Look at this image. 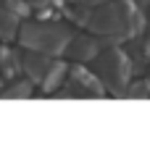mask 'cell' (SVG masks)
<instances>
[{
  "instance_id": "obj_7",
  "label": "cell",
  "mask_w": 150,
  "mask_h": 147,
  "mask_svg": "<svg viewBox=\"0 0 150 147\" xmlns=\"http://www.w3.org/2000/svg\"><path fill=\"white\" fill-rule=\"evenodd\" d=\"M0 68L8 79H13L18 71H21V55L18 50H11V47H3L0 50Z\"/></svg>"
},
{
  "instance_id": "obj_9",
  "label": "cell",
  "mask_w": 150,
  "mask_h": 147,
  "mask_svg": "<svg viewBox=\"0 0 150 147\" xmlns=\"http://www.w3.org/2000/svg\"><path fill=\"white\" fill-rule=\"evenodd\" d=\"M3 97H18V100H26V97H32V82L26 79H21V82H13L5 92H3Z\"/></svg>"
},
{
  "instance_id": "obj_1",
  "label": "cell",
  "mask_w": 150,
  "mask_h": 147,
  "mask_svg": "<svg viewBox=\"0 0 150 147\" xmlns=\"http://www.w3.org/2000/svg\"><path fill=\"white\" fill-rule=\"evenodd\" d=\"M84 26L105 39H129L145 29V18L132 0H105L87 8Z\"/></svg>"
},
{
  "instance_id": "obj_4",
  "label": "cell",
  "mask_w": 150,
  "mask_h": 147,
  "mask_svg": "<svg viewBox=\"0 0 150 147\" xmlns=\"http://www.w3.org/2000/svg\"><path fill=\"white\" fill-rule=\"evenodd\" d=\"M98 50H100V42L95 37H90V34H71L63 55L69 60H76V63H87V60H92L98 55Z\"/></svg>"
},
{
  "instance_id": "obj_3",
  "label": "cell",
  "mask_w": 150,
  "mask_h": 147,
  "mask_svg": "<svg viewBox=\"0 0 150 147\" xmlns=\"http://www.w3.org/2000/svg\"><path fill=\"white\" fill-rule=\"evenodd\" d=\"M92 74L103 82L105 89H111L113 95H121L124 87L129 84V76H132V60H129L127 50L105 45L92 58Z\"/></svg>"
},
{
  "instance_id": "obj_6",
  "label": "cell",
  "mask_w": 150,
  "mask_h": 147,
  "mask_svg": "<svg viewBox=\"0 0 150 147\" xmlns=\"http://www.w3.org/2000/svg\"><path fill=\"white\" fill-rule=\"evenodd\" d=\"M66 76H69V66H66L63 60H53V63H50V68H47V74H45V76H42V82H40V84H42V92H47V95H50V92H55V89L63 84V79H66Z\"/></svg>"
},
{
  "instance_id": "obj_2",
  "label": "cell",
  "mask_w": 150,
  "mask_h": 147,
  "mask_svg": "<svg viewBox=\"0 0 150 147\" xmlns=\"http://www.w3.org/2000/svg\"><path fill=\"white\" fill-rule=\"evenodd\" d=\"M71 34L74 32L61 21H24L18 26V42L26 50H37L53 58L63 55Z\"/></svg>"
},
{
  "instance_id": "obj_10",
  "label": "cell",
  "mask_w": 150,
  "mask_h": 147,
  "mask_svg": "<svg viewBox=\"0 0 150 147\" xmlns=\"http://www.w3.org/2000/svg\"><path fill=\"white\" fill-rule=\"evenodd\" d=\"M76 5H84V8H92V5H100V3H105V0H74Z\"/></svg>"
},
{
  "instance_id": "obj_5",
  "label": "cell",
  "mask_w": 150,
  "mask_h": 147,
  "mask_svg": "<svg viewBox=\"0 0 150 147\" xmlns=\"http://www.w3.org/2000/svg\"><path fill=\"white\" fill-rule=\"evenodd\" d=\"M50 63H53V55H45V53H37V50H29V53L21 55V71L26 74V79L32 84L42 82V76L47 74Z\"/></svg>"
},
{
  "instance_id": "obj_11",
  "label": "cell",
  "mask_w": 150,
  "mask_h": 147,
  "mask_svg": "<svg viewBox=\"0 0 150 147\" xmlns=\"http://www.w3.org/2000/svg\"><path fill=\"white\" fill-rule=\"evenodd\" d=\"M26 3H29V5H40V8H42V5H53V3H58V0H26Z\"/></svg>"
},
{
  "instance_id": "obj_8",
  "label": "cell",
  "mask_w": 150,
  "mask_h": 147,
  "mask_svg": "<svg viewBox=\"0 0 150 147\" xmlns=\"http://www.w3.org/2000/svg\"><path fill=\"white\" fill-rule=\"evenodd\" d=\"M18 16L16 13H11L3 3H0V37L3 39H11V37H16L18 34Z\"/></svg>"
}]
</instances>
